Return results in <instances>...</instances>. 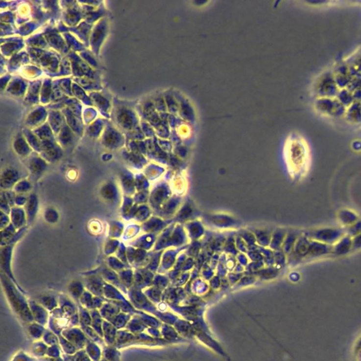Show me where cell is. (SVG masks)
Here are the masks:
<instances>
[{"label": "cell", "instance_id": "1", "mask_svg": "<svg viewBox=\"0 0 361 361\" xmlns=\"http://www.w3.org/2000/svg\"><path fill=\"white\" fill-rule=\"evenodd\" d=\"M345 234L344 230L339 228L320 227L311 230L306 235L311 240L332 246Z\"/></svg>", "mask_w": 361, "mask_h": 361}, {"label": "cell", "instance_id": "2", "mask_svg": "<svg viewBox=\"0 0 361 361\" xmlns=\"http://www.w3.org/2000/svg\"><path fill=\"white\" fill-rule=\"evenodd\" d=\"M61 335L70 343H72L78 351L84 349L89 340L82 330L77 327H70L63 330Z\"/></svg>", "mask_w": 361, "mask_h": 361}, {"label": "cell", "instance_id": "3", "mask_svg": "<svg viewBox=\"0 0 361 361\" xmlns=\"http://www.w3.org/2000/svg\"><path fill=\"white\" fill-rule=\"evenodd\" d=\"M352 252V238L345 234L332 245V256L343 257Z\"/></svg>", "mask_w": 361, "mask_h": 361}, {"label": "cell", "instance_id": "4", "mask_svg": "<svg viewBox=\"0 0 361 361\" xmlns=\"http://www.w3.org/2000/svg\"><path fill=\"white\" fill-rule=\"evenodd\" d=\"M338 220L343 227L348 228L357 223L359 220V217L354 211L349 209H343L338 212Z\"/></svg>", "mask_w": 361, "mask_h": 361}, {"label": "cell", "instance_id": "5", "mask_svg": "<svg viewBox=\"0 0 361 361\" xmlns=\"http://www.w3.org/2000/svg\"><path fill=\"white\" fill-rule=\"evenodd\" d=\"M103 332L105 343L108 346H114L118 335L116 327L108 321H103Z\"/></svg>", "mask_w": 361, "mask_h": 361}, {"label": "cell", "instance_id": "6", "mask_svg": "<svg viewBox=\"0 0 361 361\" xmlns=\"http://www.w3.org/2000/svg\"><path fill=\"white\" fill-rule=\"evenodd\" d=\"M30 306L31 308V313L35 322L42 325H46L48 319V314L45 308L41 307L39 305L35 303L33 304L30 303Z\"/></svg>", "mask_w": 361, "mask_h": 361}, {"label": "cell", "instance_id": "7", "mask_svg": "<svg viewBox=\"0 0 361 361\" xmlns=\"http://www.w3.org/2000/svg\"><path fill=\"white\" fill-rule=\"evenodd\" d=\"M80 327H81L82 331L84 332L86 336L87 337V338H89L90 341L96 343V344L101 345L103 347H105V346H106V345H105V342L103 341V338H102V337H100V335H99L92 328V326L80 325Z\"/></svg>", "mask_w": 361, "mask_h": 361}, {"label": "cell", "instance_id": "8", "mask_svg": "<svg viewBox=\"0 0 361 361\" xmlns=\"http://www.w3.org/2000/svg\"><path fill=\"white\" fill-rule=\"evenodd\" d=\"M85 351L92 361H100L101 359L102 352L96 343L88 340L85 346Z\"/></svg>", "mask_w": 361, "mask_h": 361}, {"label": "cell", "instance_id": "9", "mask_svg": "<svg viewBox=\"0 0 361 361\" xmlns=\"http://www.w3.org/2000/svg\"><path fill=\"white\" fill-rule=\"evenodd\" d=\"M115 346H106L102 351V358L108 361H120V353Z\"/></svg>", "mask_w": 361, "mask_h": 361}, {"label": "cell", "instance_id": "10", "mask_svg": "<svg viewBox=\"0 0 361 361\" xmlns=\"http://www.w3.org/2000/svg\"><path fill=\"white\" fill-rule=\"evenodd\" d=\"M105 306L100 308V312L102 317L106 319L108 322H110L113 317H116L117 315L119 314L120 308L119 306L116 305L105 304Z\"/></svg>", "mask_w": 361, "mask_h": 361}, {"label": "cell", "instance_id": "11", "mask_svg": "<svg viewBox=\"0 0 361 361\" xmlns=\"http://www.w3.org/2000/svg\"><path fill=\"white\" fill-rule=\"evenodd\" d=\"M131 316H132L128 313H119L116 317H113L110 322L113 324L117 329H121L125 327L126 325L128 323L130 320Z\"/></svg>", "mask_w": 361, "mask_h": 361}, {"label": "cell", "instance_id": "12", "mask_svg": "<svg viewBox=\"0 0 361 361\" xmlns=\"http://www.w3.org/2000/svg\"><path fill=\"white\" fill-rule=\"evenodd\" d=\"M62 359L65 361H92L84 349L79 350L73 355L62 354Z\"/></svg>", "mask_w": 361, "mask_h": 361}, {"label": "cell", "instance_id": "13", "mask_svg": "<svg viewBox=\"0 0 361 361\" xmlns=\"http://www.w3.org/2000/svg\"><path fill=\"white\" fill-rule=\"evenodd\" d=\"M59 341H60L61 349L63 350V352L67 355H73L75 353L77 352L78 350L74 346L68 341L62 335L58 336Z\"/></svg>", "mask_w": 361, "mask_h": 361}, {"label": "cell", "instance_id": "14", "mask_svg": "<svg viewBox=\"0 0 361 361\" xmlns=\"http://www.w3.org/2000/svg\"><path fill=\"white\" fill-rule=\"evenodd\" d=\"M28 330L30 335L35 339H38L46 331L43 326L36 323H28Z\"/></svg>", "mask_w": 361, "mask_h": 361}, {"label": "cell", "instance_id": "15", "mask_svg": "<svg viewBox=\"0 0 361 361\" xmlns=\"http://www.w3.org/2000/svg\"><path fill=\"white\" fill-rule=\"evenodd\" d=\"M79 325H85L88 326H92V319L91 316L90 311H88L86 308L79 307Z\"/></svg>", "mask_w": 361, "mask_h": 361}, {"label": "cell", "instance_id": "16", "mask_svg": "<svg viewBox=\"0 0 361 361\" xmlns=\"http://www.w3.org/2000/svg\"><path fill=\"white\" fill-rule=\"evenodd\" d=\"M43 341L46 344L50 345V346L58 345V343H60L58 336L53 332L48 330H46L43 334Z\"/></svg>", "mask_w": 361, "mask_h": 361}, {"label": "cell", "instance_id": "17", "mask_svg": "<svg viewBox=\"0 0 361 361\" xmlns=\"http://www.w3.org/2000/svg\"><path fill=\"white\" fill-rule=\"evenodd\" d=\"M346 229H347V231H346V234L349 235L351 237H354V236H356V235L361 234V221L359 220L357 223L353 225L352 226L346 228Z\"/></svg>", "mask_w": 361, "mask_h": 361}, {"label": "cell", "instance_id": "18", "mask_svg": "<svg viewBox=\"0 0 361 361\" xmlns=\"http://www.w3.org/2000/svg\"><path fill=\"white\" fill-rule=\"evenodd\" d=\"M12 361H36V359L27 356L24 351H21L14 356Z\"/></svg>", "mask_w": 361, "mask_h": 361}, {"label": "cell", "instance_id": "19", "mask_svg": "<svg viewBox=\"0 0 361 361\" xmlns=\"http://www.w3.org/2000/svg\"><path fill=\"white\" fill-rule=\"evenodd\" d=\"M46 355L48 356L49 358H58L60 357V349L59 348L58 345H54L48 348Z\"/></svg>", "mask_w": 361, "mask_h": 361}, {"label": "cell", "instance_id": "20", "mask_svg": "<svg viewBox=\"0 0 361 361\" xmlns=\"http://www.w3.org/2000/svg\"><path fill=\"white\" fill-rule=\"evenodd\" d=\"M352 238V252L361 250V233Z\"/></svg>", "mask_w": 361, "mask_h": 361}, {"label": "cell", "instance_id": "21", "mask_svg": "<svg viewBox=\"0 0 361 361\" xmlns=\"http://www.w3.org/2000/svg\"><path fill=\"white\" fill-rule=\"evenodd\" d=\"M43 361H65L63 359L60 357L58 358H43Z\"/></svg>", "mask_w": 361, "mask_h": 361}]
</instances>
